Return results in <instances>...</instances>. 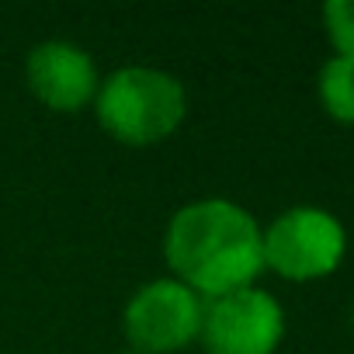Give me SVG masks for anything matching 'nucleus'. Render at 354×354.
Here are the masks:
<instances>
[{"instance_id": "obj_1", "label": "nucleus", "mask_w": 354, "mask_h": 354, "mask_svg": "<svg viewBox=\"0 0 354 354\" xmlns=\"http://www.w3.org/2000/svg\"><path fill=\"white\" fill-rule=\"evenodd\" d=\"M261 223L233 198H195L163 230V261L170 278L202 299H219L257 285L264 271Z\"/></svg>"}, {"instance_id": "obj_2", "label": "nucleus", "mask_w": 354, "mask_h": 354, "mask_svg": "<svg viewBox=\"0 0 354 354\" xmlns=\"http://www.w3.org/2000/svg\"><path fill=\"white\" fill-rule=\"evenodd\" d=\"M97 125L122 146L167 142L188 118V91L167 70L156 66H118L101 77L94 94Z\"/></svg>"}, {"instance_id": "obj_3", "label": "nucleus", "mask_w": 354, "mask_h": 354, "mask_svg": "<svg viewBox=\"0 0 354 354\" xmlns=\"http://www.w3.org/2000/svg\"><path fill=\"white\" fill-rule=\"evenodd\" d=\"M264 271L285 281H319L344 264V223L316 205H292L261 230Z\"/></svg>"}, {"instance_id": "obj_4", "label": "nucleus", "mask_w": 354, "mask_h": 354, "mask_svg": "<svg viewBox=\"0 0 354 354\" xmlns=\"http://www.w3.org/2000/svg\"><path fill=\"white\" fill-rule=\"evenodd\" d=\"M202 309L205 299L188 285L177 278H153L129 295L122 309V330L132 351L174 354L188 344H198Z\"/></svg>"}, {"instance_id": "obj_5", "label": "nucleus", "mask_w": 354, "mask_h": 354, "mask_svg": "<svg viewBox=\"0 0 354 354\" xmlns=\"http://www.w3.org/2000/svg\"><path fill=\"white\" fill-rule=\"evenodd\" d=\"M285 340V309L261 288H240L205 299L198 344L205 354H274Z\"/></svg>"}, {"instance_id": "obj_6", "label": "nucleus", "mask_w": 354, "mask_h": 354, "mask_svg": "<svg viewBox=\"0 0 354 354\" xmlns=\"http://www.w3.org/2000/svg\"><path fill=\"white\" fill-rule=\"evenodd\" d=\"M25 84L32 97L46 104L49 111L73 115L94 104L101 73L87 49L63 42V39H49V42H39L25 56Z\"/></svg>"}, {"instance_id": "obj_7", "label": "nucleus", "mask_w": 354, "mask_h": 354, "mask_svg": "<svg viewBox=\"0 0 354 354\" xmlns=\"http://www.w3.org/2000/svg\"><path fill=\"white\" fill-rule=\"evenodd\" d=\"M316 94H319L323 111H326L333 122L354 125V59L330 56V59L319 66Z\"/></svg>"}, {"instance_id": "obj_8", "label": "nucleus", "mask_w": 354, "mask_h": 354, "mask_svg": "<svg viewBox=\"0 0 354 354\" xmlns=\"http://www.w3.org/2000/svg\"><path fill=\"white\" fill-rule=\"evenodd\" d=\"M323 28L337 56L354 59V0H330L323 4Z\"/></svg>"}, {"instance_id": "obj_9", "label": "nucleus", "mask_w": 354, "mask_h": 354, "mask_svg": "<svg viewBox=\"0 0 354 354\" xmlns=\"http://www.w3.org/2000/svg\"><path fill=\"white\" fill-rule=\"evenodd\" d=\"M351 330H354V306H351Z\"/></svg>"}, {"instance_id": "obj_10", "label": "nucleus", "mask_w": 354, "mask_h": 354, "mask_svg": "<svg viewBox=\"0 0 354 354\" xmlns=\"http://www.w3.org/2000/svg\"><path fill=\"white\" fill-rule=\"evenodd\" d=\"M122 354H142V351H132V347H129V351H122Z\"/></svg>"}]
</instances>
